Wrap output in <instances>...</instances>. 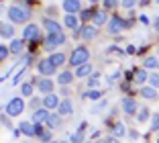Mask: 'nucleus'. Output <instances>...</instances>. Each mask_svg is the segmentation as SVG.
Masks as SVG:
<instances>
[{
	"mask_svg": "<svg viewBox=\"0 0 159 143\" xmlns=\"http://www.w3.org/2000/svg\"><path fill=\"white\" fill-rule=\"evenodd\" d=\"M157 53H159V47H157Z\"/></svg>",
	"mask_w": 159,
	"mask_h": 143,
	"instance_id": "51",
	"label": "nucleus"
},
{
	"mask_svg": "<svg viewBox=\"0 0 159 143\" xmlns=\"http://www.w3.org/2000/svg\"><path fill=\"white\" fill-rule=\"evenodd\" d=\"M139 94L143 98H147V100H157V90H155L153 86H143L139 90Z\"/></svg>",
	"mask_w": 159,
	"mask_h": 143,
	"instance_id": "17",
	"label": "nucleus"
},
{
	"mask_svg": "<svg viewBox=\"0 0 159 143\" xmlns=\"http://www.w3.org/2000/svg\"><path fill=\"white\" fill-rule=\"evenodd\" d=\"M139 21H141L143 25H149V17H145V14H141V17H139Z\"/></svg>",
	"mask_w": 159,
	"mask_h": 143,
	"instance_id": "43",
	"label": "nucleus"
},
{
	"mask_svg": "<svg viewBox=\"0 0 159 143\" xmlns=\"http://www.w3.org/2000/svg\"><path fill=\"white\" fill-rule=\"evenodd\" d=\"M129 137H131V139H137V137H139V133H137V131H129Z\"/></svg>",
	"mask_w": 159,
	"mask_h": 143,
	"instance_id": "47",
	"label": "nucleus"
},
{
	"mask_svg": "<svg viewBox=\"0 0 159 143\" xmlns=\"http://www.w3.org/2000/svg\"><path fill=\"white\" fill-rule=\"evenodd\" d=\"M49 115H51V112L47 111L45 106H41V108H37V111L33 112V123H35V125H39V123H47Z\"/></svg>",
	"mask_w": 159,
	"mask_h": 143,
	"instance_id": "13",
	"label": "nucleus"
},
{
	"mask_svg": "<svg viewBox=\"0 0 159 143\" xmlns=\"http://www.w3.org/2000/svg\"><path fill=\"white\" fill-rule=\"evenodd\" d=\"M49 61H51L55 68L63 65V64H66V55H63V51H53L51 55H49Z\"/></svg>",
	"mask_w": 159,
	"mask_h": 143,
	"instance_id": "20",
	"label": "nucleus"
},
{
	"mask_svg": "<svg viewBox=\"0 0 159 143\" xmlns=\"http://www.w3.org/2000/svg\"><path fill=\"white\" fill-rule=\"evenodd\" d=\"M63 25L71 31H78V25H80V17L75 14H66V19H63Z\"/></svg>",
	"mask_w": 159,
	"mask_h": 143,
	"instance_id": "19",
	"label": "nucleus"
},
{
	"mask_svg": "<svg viewBox=\"0 0 159 143\" xmlns=\"http://www.w3.org/2000/svg\"><path fill=\"white\" fill-rule=\"evenodd\" d=\"M20 94H23V96H31V94H33V84H29V82L20 84Z\"/></svg>",
	"mask_w": 159,
	"mask_h": 143,
	"instance_id": "29",
	"label": "nucleus"
},
{
	"mask_svg": "<svg viewBox=\"0 0 159 143\" xmlns=\"http://www.w3.org/2000/svg\"><path fill=\"white\" fill-rule=\"evenodd\" d=\"M8 51H10V47H6V45H0V60H6V55H8Z\"/></svg>",
	"mask_w": 159,
	"mask_h": 143,
	"instance_id": "39",
	"label": "nucleus"
},
{
	"mask_svg": "<svg viewBox=\"0 0 159 143\" xmlns=\"http://www.w3.org/2000/svg\"><path fill=\"white\" fill-rule=\"evenodd\" d=\"M19 131L23 135H27V137H33V135H35V123H27V121H23L20 127H19Z\"/></svg>",
	"mask_w": 159,
	"mask_h": 143,
	"instance_id": "23",
	"label": "nucleus"
},
{
	"mask_svg": "<svg viewBox=\"0 0 159 143\" xmlns=\"http://www.w3.org/2000/svg\"><path fill=\"white\" fill-rule=\"evenodd\" d=\"M51 143H57V141H51Z\"/></svg>",
	"mask_w": 159,
	"mask_h": 143,
	"instance_id": "52",
	"label": "nucleus"
},
{
	"mask_svg": "<svg viewBox=\"0 0 159 143\" xmlns=\"http://www.w3.org/2000/svg\"><path fill=\"white\" fill-rule=\"evenodd\" d=\"M39 39V27L37 25H27L23 31V41H35Z\"/></svg>",
	"mask_w": 159,
	"mask_h": 143,
	"instance_id": "10",
	"label": "nucleus"
},
{
	"mask_svg": "<svg viewBox=\"0 0 159 143\" xmlns=\"http://www.w3.org/2000/svg\"><path fill=\"white\" fill-rule=\"evenodd\" d=\"M147 80H149V74H147L145 68H137L135 72H133V82L135 84H145Z\"/></svg>",
	"mask_w": 159,
	"mask_h": 143,
	"instance_id": "15",
	"label": "nucleus"
},
{
	"mask_svg": "<svg viewBox=\"0 0 159 143\" xmlns=\"http://www.w3.org/2000/svg\"><path fill=\"white\" fill-rule=\"evenodd\" d=\"M88 60H90L88 47L80 45V47H75V49L71 51V55H70V65H71V68H80V65L88 64Z\"/></svg>",
	"mask_w": 159,
	"mask_h": 143,
	"instance_id": "2",
	"label": "nucleus"
},
{
	"mask_svg": "<svg viewBox=\"0 0 159 143\" xmlns=\"http://www.w3.org/2000/svg\"><path fill=\"white\" fill-rule=\"evenodd\" d=\"M149 84H151V86L155 88V90L159 88V72H153V74L149 76Z\"/></svg>",
	"mask_w": 159,
	"mask_h": 143,
	"instance_id": "31",
	"label": "nucleus"
},
{
	"mask_svg": "<svg viewBox=\"0 0 159 143\" xmlns=\"http://www.w3.org/2000/svg\"><path fill=\"white\" fill-rule=\"evenodd\" d=\"M43 27H45L47 33H61V25L53 19H45L43 21Z\"/></svg>",
	"mask_w": 159,
	"mask_h": 143,
	"instance_id": "18",
	"label": "nucleus"
},
{
	"mask_svg": "<svg viewBox=\"0 0 159 143\" xmlns=\"http://www.w3.org/2000/svg\"><path fill=\"white\" fill-rule=\"evenodd\" d=\"M23 111H25V100H23V98H19V96L10 98L8 104L4 106V115H8V117H19Z\"/></svg>",
	"mask_w": 159,
	"mask_h": 143,
	"instance_id": "3",
	"label": "nucleus"
},
{
	"mask_svg": "<svg viewBox=\"0 0 159 143\" xmlns=\"http://www.w3.org/2000/svg\"><path fill=\"white\" fill-rule=\"evenodd\" d=\"M94 12H96L94 8H90V10H82V12H80V19H82V21H88V19H92V17H94Z\"/></svg>",
	"mask_w": 159,
	"mask_h": 143,
	"instance_id": "32",
	"label": "nucleus"
},
{
	"mask_svg": "<svg viewBox=\"0 0 159 143\" xmlns=\"http://www.w3.org/2000/svg\"><path fill=\"white\" fill-rule=\"evenodd\" d=\"M139 4H141V6H147V4H149V0H141Z\"/></svg>",
	"mask_w": 159,
	"mask_h": 143,
	"instance_id": "48",
	"label": "nucleus"
},
{
	"mask_svg": "<svg viewBox=\"0 0 159 143\" xmlns=\"http://www.w3.org/2000/svg\"><path fill=\"white\" fill-rule=\"evenodd\" d=\"M57 112H59V117H67L74 112V104H71V100H67V98H63L59 104V108H57Z\"/></svg>",
	"mask_w": 159,
	"mask_h": 143,
	"instance_id": "16",
	"label": "nucleus"
},
{
	"mask_svg": "<svg viewBox=\"0 0 159 143\" xmlns=\"http://www.w3.org/2000/svg\"><path fill=\"white\" fill-rule=\"evenodd\" d=\"M71 82H74V74H71V72H61V74L57 76V84H59V86H70Z\"/></svg>",
	"mask_w": 159,
	"mask_h": 143,
	"instance_id": "21",
	"label": "nucleus"
},
{
	"mask_svg": "<svg viewBox=\"0 0 159 143\" xmlns=\"http://www.w3.org/2000/svg\"><path fill=\"white\" fill-rule=\"evenodd\" d=\"M151 129H153V131H159V115H155L153 119H151Z\"/></svg>",
	"mask_w": 159,
	"mask_h": 143,
	"instance_id": "40",
	"label": "nucleus"
},
{
	"mask_svg": "<svg viewBox=\"0 0 159 143\" xmlns=\"http://www.w3.org/2000/svg\"><path fill=\"white\" fill-rule=\"evenodd\" d=\"M41 133H45V129H43V125L39 123V125H35V135H37V137H39V135H41Z\"/></svg>",
	"mask_w": 159,
	"mask_h": 143,
	"instance_id": "41",
	"label": "nucleus"
},
{
	"mask_svg": "<svg viewBox=\"0 0 159 143\" xmlns=\"http://www.w3.org/2000/svg\"><path fill=\"white\" fill-rule=\"evenodd\" d=\"M96 86H98V74H94L92 78L88 80V88H96Z\"/></svg>",
	"mask_w": 159,
	"mask_h": 143,
	"instance_id": "37",
	"label": "nucleus"
},
{
	"mask_svg": "<svg viewBox=\"0 0 159 143\" xmlns=\"http://www.w3.org/2000/svg\"><path fill=\"white\" fill-rule=\"evenodd\" d=\"M63 10L67 14H78L82 12V4H80V0H63Z\"/></svg>",
	"mask_w": 159,
	"mask_h": 143,
	"instance_id": "12",
	"label": "nucleus"
},
{
	"mask_svg": "<svg viewBox=\"0 0 159 143\" xmlns=\"http://www.w3.org/2000/svg\"><path fill=\"white\" fill-rule=\"evenodd\" d=\"M126 53H129V55H135V53H137V49H135L133 45H129V47H126Z\"/></svg>",
	"mask_w": 159,
	"mask_h": 143,
	"instance_id": "44",
	"label": "nucleus"
},
{
	"mask_svg": "<svg viewBox=\"0 0 159 143\" xmlns=\"http://www.w3.org/2000/svg\"><path fill=\"white\" fill-rule=\"evenodd\" d=\"M71 143H84V133H82V129L75 135H71Z\"/></svg>",
	"mask_w": 159,
	"mask_h": 143,
	"instance_id": "35",
	"label": "nucleus"
},
{
	"mask_svg": "<svg viewBox=\"0 0 159 143\" xmlns=\"http://www.w3.org/2000/svg\"><path fill=\"white\" fill-rule=\"evenodd\" d=\"M110 133H112V137H116V139H118V137H125V135H126V127L120 123V121H118V123H114V125H112Z\"/></svg>",
	"mask_w": 159,
	"mask_h": 143,
	"instance_id": "24",
	"label": "nucleus"
},
{
	"mask_svg": "<svg viewBox=\"0 0 159 143\" xmlns=\"http://www.w3.org/2000/svg\"><path fill=\"white\" fill-rule=\"evenodd\" d=\"M143 68H145V69H155V68H159V60H157L155 55L145 57V61H143Z\"/></svg>",
	"mask_w": 159,
	"mask_h": 143,
	"instance_id": "26",
	"label": "nucleus"
},
{
	"mask_svg": "<svg viewBox=\"0 0 159 143\" xmlns=\"http://www.w3.org/2000/svg\"><path fill=\"white\" fill-rule=\"evenodd\" d=\"M102 4H104V10H110V8H116L118 0H104Z\"/></svg>",
	"mask_w": 159,
	"mask_h": 143,
	"instance_id": "36",
	"label": "nucleus"
},
{
	"mask_svg": "<svg viewBox=\"0 0 159 143\" xmlns=\"http://www.w3.org/2000/svg\"><path fill=\"white\" fill-rule=\"evenodd\" d=\"M39 104L43 106V102H41V98H33V100H31V106H35V111H37L39 108Z\"/></svg>",
	"mask_w": 159,
	"mask_h": 143,
	"instance_id": "42",
	"label": "nucleus"
},
{
	"mask_svg": "<svg viewBox=\"0 0 159 143\" xmlns=\"http://www.w3.org/2000/svg\"><path fill=\"white\" fill-rule=\"evenodd\" d=\"M135 4H137V0H122V2H120L122 8H133Z\"/></svg>",
	"mask_w": 159,
	"mask_h": 143,
	"instance_id": "38",
	"label": "nucleus"
},
{
	"mask_svg": "<svg viewBox=\"0 0 159 143\" xmlns=\"http://www.w3.org/2000/svg\"><path fill=\"white\" fill-rule=\"evenodd\" d=\"M92 74V65L90 64H84V65H80L78 69H75V76L78 78H84V76H90Z\"/></svg>",
	"mask_w": 159,
	"mask_h": 143,
	"instance_id": "28",
	"label": "nucleus"
},
{
	"mask_svg": "<svg viewBox=\"0 0 159 143\" xmlns=\"http://www.w3.org/2000/svg\"><path fill=\"white\" fill-rule=\"evenodd\" d=\"M108 51L110 53H122V49H118V47H108Z\"/></svg>",
	"mask_w": 159,
	"mask_h": 143,
	"instance_id": "46",
	"label": "nucleus"
},
{
	"mask_svg": "<svg viewBox=\"0 0 159 143\" xmlns=\"http://www.w3.org/2000/svg\"><path fill=\"white\" fill-rule=\"evenodd\" d=\"M108 14H106V10H96L94 12V17H92V25H96V27H102V25H108Z\"/></svg>",
	"mask_w": 159,
	"mask_h": 143,
	"instance_id": "14",
	"label": "nucleus"
},
{
	"mask_svg": "<svg viewBox=\"0 0 159 143\" xmlns=\"http://www.w3.org/2000/svg\"><path fill=\"white\" fill-rule=\"evenodd\" d=\"M51 137H53L51 131H45V133L39 135V141H43V143H51Z\"/></svg>",
	"mask_w": 159,
	"mask_h": 143,
	"instance_id": "33",
	"label": "nucleus"
},
{
	"mask_svg": "<svg viewBox=\"0 0 159 143\" xmlns=\"http://www.w3.org/2000/svg\"><path fill=\"white\" fill-rule=\"evenodd\" d=\"M37 88H39V92L41 94H53V88H55V82H53L51 78H41L37 82Z\"/></svg>",
	"mask_w": 159,
	"mask_h": 143,
	"instance_id": "9",
	"label": "nucleus"
},
{
	"mask_svg": "<svg viewBox=\"0 0 159 143\" xmlns=\"http://www.w3.org/2000/svg\"><path fill=\"white\" fill-rule=\"evenodd\" d=\"M66 35L63 33H49L47 35V39H45V43H47V47L49 49H53V47H57V45H63L66 43Z\"/></svg>",
	"mask_w": 159,
	"mask_h": 143,
	"instance_id": "6",
	"label": "nucleus"
},
{
	"mask_svg": "<svg viewBox=\"0 0 159 143\" xmlns=\"http://www.w3.org/2000/svg\"><path fill=\"white\" fill-rule=\"evenodd\" d=\"M23 47H25L23 39H12V41H10V53H20Z\"/></svg>",
	"mask_w": 159,
	"mask_h": 143,
	"instance_id": "27",
	"label": "nucleus"
},
{
	"mask_svg": "<svg viewBox=\"0 0 159 143\" xmlns=\"http://www.w3.org/2000/svg\"><path fill=\"white\" fill-rule=\"evenodd\" d=\"M137 119H139V123H143V121L149 119V111H147L145 106H141L139 111H137Z\"/></svg>",
	"mask_w": 159,
	"mask_h": 143,
	"instance_id": "30",
	"label": "nucleus"
},
{
	"mask_svg": "<svg viewBox=\"0 0 159 143\" xmlns=\"http://www.w3.org/2000/svg\"><path fill=\"white\" fill-rule=\"evenodd\" d=\"M61 104V98L55 96V94H47L45 98H43V106H45L47 111H53V108H59Z\"/></svg>",
	"mask_w": 159,
	"mask_h": 143,
	"instance_id": "11",
	"label": "nucleus"
},
{
	"mask_svg": "<svg viewBox=\"0 0 159 143\" xmlns=\"http://www.w3.org/2000/svg\"><path fill=\"white\" fill-rule=\"evenodd\" d=\"M120 104H122V112H125V115H135V112L139 111L137 100H135V98H131V96H125Z\"/></svg>",
	"mask_w": 159,
	"mask_h": 143,
	"instance_id": "7",
	"label": "nucleus"
},
{
	"mask_svg": "<svg viewBox=\"0 0 159 143\" xmlns=\"http://www.w3.org/2000/svg\"><path fill=\"white\" fill-rule=\"evenodd\" d=\"M0 37L2 39H12L14 37V27L8 23H2V27H0Z\"/></svg>",
	"mask_w": 159,
	"mask_h": 143,
	"instance_id": "22",
	"label": "nucleus"
},
{
	"mask_svg": "<svg viewBox=\"0 0 159 143\" xmlns=\"http://www.w3.org/2000/svg\"><path fill=\"white\" fill-rule=\"evenodd\" d=\"M37 69H39V74H41L43 78H49V76L55 74V65L49 61V57H47V60H41V61H39V64H37Z\"/></svg>",
	"mask_w": 159,
	"mask_h": 143,
	"instance_id": "5",
	"label": "nucleus"
},
{
	"mask_svg": "<svg viewBox=\"0 0 159 143\" xmlns=\"http://www.w3.org/2000/svg\"><path fill=\"white\" fill-rule=\"evenodd\" d=\"M6 17H8L10 23L20 25V23H25V21L31 19V12H29V8H23V6H8Z\"/></svg>",
	"mask_w": 159,
	"mask_h": 143,
	"instance_id": "1",
	"label": "nucleus"
},
{
	"mask_svg": "<svg viewBox=\"0 0 159 143\" xmlns=\"http://www.w3.org/2000/svg\"><path fill=\"white\" fill-rule=\"evenodd\" d=\"M59 123H61L59 112H51V115H49V119H47V127H49V129H57V127H59Z\"/></svg>",
	"mask_w": 159,
	"mask_h": 143,
	"instance_id": "25",
	"label": "nucleus"
},
{
	"mask_svg": "<svg viewBox=\"0 0 159 143\" xmlns=\"http://www.w3.org/2000/svg\"><path fill=\"white\" fill-rule=\"evenodd\" d=\"M125 27H126V23L120 19V17H112V19L108 21V25H106V31L110 33V35H118V33H122Z\"/></svg>",
	"mask_w": 159,
	"mask_h": 143,
	"instance_id": "4",
	"label": "nucleus"
},
{
	"mask_svg": "<svg viewBox=\"0 0 159 143\" xmlns=\"http://www.w3.org/2000/svg\"><path fill=\"white\" fill-rule=\"evenodd\" d=\"M6 117H8V115H4V117H2V125H4V127H8V129H10V121L6 119Z\"/></svg>",
	"mask_w": 159,
	"mask_h": 143,
	"instance_id": "45",
	"label": "nucleus"
},
{
	"mask_svg": "<svg viewBox=\"0 0 159 143\" xmlns=\"http://www.w3.org/2000/svg\"><path fill=\"white\" fill-rule=\"evenodd\" d=\"M157 31H159V29H157Z\"/></svg>",
	"mask_w": 159,
	"mask_h": 143,
	"instance_id": "53",
	"label": "nucleus"
},
{
	"mask_svg": "<svg viewBox=\"0 0 159 143\" xmlns=\"http://www.w3.org/2000/svg\"><path fill=\"white\" fill-rule=\"evenodd\" d=\"M96 35H98V27L96 25H84V27L80 29V37L84 39V41H92Z\"/></svg>",
	"mask_w": 159,
	"mask_h": 143,
	"instance_id": "8",
	"label": "nucleus"
},
{
	"mask_svg": "<svg viewBox=\"0 0 159 143\" xmlns=\"http://www.w3.org/2000/svg\"><path fill=\"white\" fill-rule=\"evenodd\" d=\"M86 143H94V141H86Z\"/></svg>",
	"mask_w": 159,
	"mask_h": 143,
	"instance_id": "50",
	"label": "nucleus"
},
{
	"mask_svg": "<svg viewBox=\"0 0 159 143\" xmlns=\"http://www.w3.org/2000/svg\"><path fill=\"white\" fill-rule=\"evenodd\" d=\"M100 96H102V92H100V90H90V92L86 94V98H90V100H98Z\"/></svg>",
	"mask_w": 159,
	"mask_h": 143,
	"instance_id": "34",
	"label": "nucleus"
},
{
	"mask_svg": "<svg viewBox=\"0 0 159 143\" xmlns=\"http://www.w3.org/2000/svg\"><path fill=\"white\" fill-rule=\"evenodd\" d=\"M88 2H90V4H96V2H98V0H88Z\"/></svg>",
	"mask_w": 159,
	"mask_h": 143,
	"instance_id": "49",
	"label": "nucleus"
}]
</instances>
